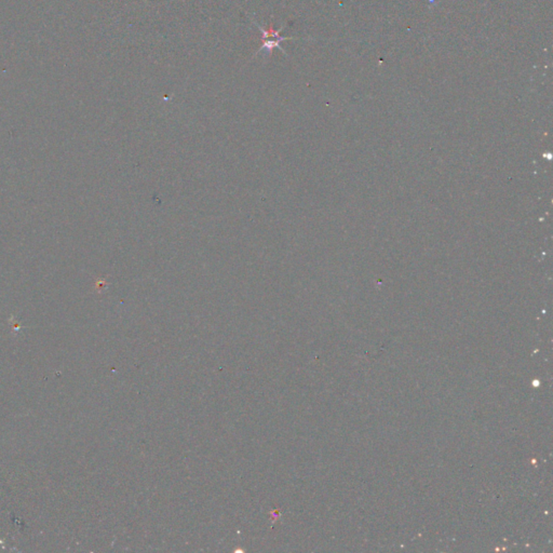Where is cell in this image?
I'll return each instance as SVG.
<instances>
[{"instance_id":"cell-1","label":"cell","mask_w":553,"mask_h":553,"mask_svg":"<svg viewBox=\"0 0 553 553\" xmlns=\"http://www.w3.org/2000/svg\"><path fill=\"white\" fill-rule=\"evenodd\" d=\"M255 24L257 25V27L259 28V31L261 32V35H263V43H261L260 49L258 50V53L261 52L263 50H266L268 53H271V50H273L275 48H278L280 50L283 54H285V51L284 49L281 46L282 42L284 40H290V39H293L291 37H282L281 36V32L284 30L285 25H283L282 27L279 28V30L275 31L272 28V26H270L268 30H265V28L259 25L257 22H255Z\"/></svg>"}]
</instances>
